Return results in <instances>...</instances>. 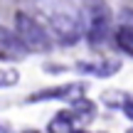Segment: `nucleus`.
Segmentation results:
<instances>
[{"instance_id":"2eb2a0df","label":"nucleus","mask_w":133,"mask_h":133,"mask_svg":"<svg viewBox=\"0 0 133 133\" xmlns=\"http://www.w3.org/2000/svg\"><path fill=\"white\" fill-rule=\"evenodd\" d=\"M128 133H133V128H131V131H128Z\"/></svg>"},{"instance_id":"f8f14e48","label":"nucleus","mask_w":133,"mask_h":133,"mask_svg":"<svg viewBox=\"0 0 133 133\" xmlns=\"http://www.w3.org/2000/svg\"><path fill=\"white\" fill-rule=\"evenodd\" d=\"M121 109H123V114H126V118L133 123V99H123V104H121Z\"/></svg>"},{"instance_id":"f03ea898","label":"nucleus","mask_w":133,"mask_h":133,"mask_svg":"<svg viewBox=\"0 0 133 133\" xmlns=\"http://www.w3.org/2000/svg\"><path fill=\"white\" fill-rule=\"evenodd\" d=\"M111 25H114V15L106 8L104 3L94 5L89 15V22H86V39H89V47H104L111 37Z\"/></svg>"},{"instance_id":"423d86ee","label":"nucleus","mask_w":133,"mask_h":133,"mask_svg":"<svg viewBox=\"0 0 133 133\" xmlns=\"http://www.w3.org/2000/svg\"><path fill=\"white\" fill-rule=\"evenodd\" d=\"M76 71L81 74H91V76H114L116 71H121V62L118 59H99V62H79L76 64Z\"/></svg>"},{"instance_id":"4468645a","label":"nucleus","mask_w":133,"mask_h":133,"mask_svg":"<svg viewBox=\"0 0 133 133\" xmlns=\"http://www.w3.org/2000/svg\"><path fill=\"white\" fill-rule=\"evenodd\" d=\"M25 133H37V131H25Z\"/></svg>"},{"instance_id":"9d476101","label":"nucleus","mask_w":133,"mask_h":133,"mask_svg":"<svg viewBox=\"0 0 133 133\" xmlns=\"http://www.w3.org/2000/svg\"><path fill=\"white\" fill-rule=\"evenodd\" d=\"M20 81V71L15 66H0V89H10Z\"/></svg>"},{"instance_id":"f257e3e1","label":"nucleus","mask_w":133,"mask_h":133,"mask_svg":"<svg viewBox=\"0 0 133 133\" xmlns=\"http://www.w3.org/2000/svg\"><path fill=\"white\" fill-rule=\"evenodd\" d=\"M12 30H15V35L20 37V42L25 44L27 52H47V49H52V35H49L47 27L39 25L32 15L17 12V15H15Z\"/></svg>"},{"instance_id":"39448f33","label":"nucleus","mask_w":133,"mask_h":133,"mask_svg":"<svg viewBox=\"0 0 133 133\" xmlns=\"http://www.w3.org/2000/svg\"><path fill=\"white\" fill-rule=\"evenodd\" d=\"M81 91H84V84H62V86H52V89H39L27 96V104L49 101V99H74Z\"/></svg>"},{"instance_id":"0eeeda50","label":"nucleus","mask_w":133,"mask_h":133,"mask_svg":"<svg viewBox=\"0 0 133 133\" xmlns=\"http://www.w3.org/2000/svg\"><path fill=\"white\" fill-rule=\"evenodd\" d=\"M74 114H71L69 109L64 111H57V114L52 116V121H49L47 126V133H71L74 131Z\"/></svg>"},{"instance_id":"7ed1b4c3","label":"nucleus","mask_w":133,"mask_h":133,"mask_svg":"<svg viewBox=\"0 0 133 133\" xmlns=\"http://www.w3.org/2000/svg\"><path fill=\"white\" fill-rule=\"evenodd\" d=\"M49 25H52V32H54V39L64 44H74L76 39L81 37V20L76 12L71 10H62V12H52L49 15Z\"/></svg>"},{"instance_id":"9b49d317","label":"nucleus","mask_w":133,"mask_h":133,"mask_svg":"<svg viewBox=\"0 0 133 133\" xmlns=\"http://www.w3.org/2000/svg\"><path fill=\"white\" fill-rule=\"evenodd\" d=\"M116 27H123V30H128V32H133V10L131 8H123L118 12V22H116Z\"/></svg>"},{"instance_id":"6e6552de","label":"nucleus","mask_w":133,"mask_h":133,"mask_svg":"<svg viewBox=\"0 0 133 133\" xmlns=\"http://www.w3.org/2000/svg\"><path fill=\"white\" fill-rule=\"evenodd\" d=\"M69 111L74 114V118H81V121H89L96 116V104L91 99H84V96H74L69 101Z\"/></svg>"},{"instance_id":"ddd939ff","label":"nucleus","mask_w":133,"mask_h":133,"mask_svg":"<svg viewBox=\"0 0 133 133\" xmlns=\"http://www.w3.org/2000/svg\"><path fill=\"white\" fill-rule=\"evenodd\" d=\"M71 133H86V131H71Z\"/></svg>"},{"instance_id":"20e7f679","label":"nucleus","mask_w":133,"mask_h":133,"mask_svg":"<svg viewBox=\"0 0 133 133\" xmlns=\"http://www.w3.org/2000/svg\"><path fill=\"white\" fill-rule=\"evenodd\" d=\"M25 54H27V49L15 35V30L0 25V59H22Z\"/></svg>"},{"instance_id":"1a4fd4ad","label":"nucleus","mask_w":133,"mask_h":133,"mask_svg":"<svg viewBox=\"0 0 133 133\" xmlns=\"http://www.w3.org/2000/svg\"><path fill=\"white\" fill-rule=\"evenodd\" d=\"M114 37H116V44H118L126 54L133 57V32H128V30H123V27H116L114 30Z\"/></svg>"}]
</instances>
